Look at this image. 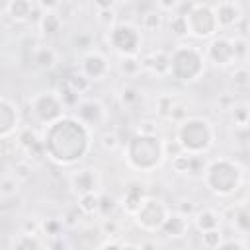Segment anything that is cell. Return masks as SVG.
<instances>
[{
	"label": "cell",
	"instance_id": "45",
	"mask_svg": "<svg viewBox=\"0 0 250 250\" xmlns=\"http://www.w3.org/2000/svg\"><path fill=\"white\" fill-rule=\"evenodd\" d=\"M246 61H248V66H250V49H248V55H246Z\"/></svg>",
	"mask_w": 250,
	"mask_h": 250
},
{
	"label": "cell",
	"instance_id": "31",
	"mask_svg": "<svg viewBox=\"0 0 250 250\" xmlns=\"http://www.w3.org/2000/svg\"><path fill=\"white\" fill-rule=\"evenodd\" d=\"M232 80L236 86H250V68L248 66H238L232 72Z\"/></svg>",
	"mask_w": 250,
	"mask_h": 250
},
{
	"label": "cell",
	"instance_id": "43",
	"mask_svg": "<svg viewBox=\"0 0 250 250\" xmlns=\"http://www.w3.org/2000/svg\"><path fill=\"white\" fill-rule=\"evenodd\" d=\"M141 250H156V244H154V242H150V240H146V242H143V244H141Z\"/></svg>",
	"mask_w": 250,
	"mask_h": 250
},
{
	"label": "cell",
	"instance_id": "44",
	"mask_svg": "<svg viewBox=\"0 0 250 250\" xmlns=\"http://www.w3.org/2000/svg\"><path fill=\"white\" fill-rule=\"evenodd\" d=\"M121 250H141V246H137V244H123Z\"/></svg>",
	"mask_w": 250,
	"mask_h": 250
},
{
	"label": "cell",
	"instance_id": "4",
	"mask_svg": "<svg viewBox=\"0 0 250 250\" xmlns=\"http://www.w3.org/2000/svg\"><path fill=\"white\" fill-rule=\"evenodd\" d=\"M188 27H189V33L195 35V37L213 35L219 27L213 8L205 6V4H195L193 10L188 14Z\"/></svg>",
	"mask_w": 250,
	"mask_h": 250
},
{
	"label": "cell",
	"instance_id": "20",
	"mask_svg": "<svg viewBox=\"0 0 250 250\" xmlns=\"http://www.w3.org/2000/svg\"><path fill=\"white\" fill-rule=\"evenodd\" d=\"M170 31L176 35V37H184L189 33V27H188V18L184 14H174L170 18V23H168Z\"/></svg>",
	"mask_w": 250,
	"mask_h": 250
},
{
	"label": "cell",
	"instance_id": "35",
	"mask_svg": "<svg viewBox=\"0 0 250 250\" xmlns=\"http://www.w3.org/2000/svg\"><path fill=\"white\" fill-rule=\"evenodd\" d=\"M186 150L182 148L180 141H174V143H164V156H170V158H176L180 154H184Z\"/></svg>",
	"mask_w": 250,
	"mask_h": 250
},
{
	"label": "cell",
	"instance_id": "36",
	"mask_svg": "<svg viewBox=\"0 0 250 250\" xmlns=\"http://www.w3.org/2000/svg\"><path fill=\"white\" fill-rule=\"evenodd\" d=\"M102 230H104L105 234L117 236V234H119V223H117L115 219H109V217H105V219H104V223H102Z\"/></svg>",
	"mask_w": 250,
	"mask_h": 250
},
{
	"label": "cell",
	"instance_id": "14",
	"mask_svg": "<svg viewBox=\"0 0 250 250\" xmlns=\"http://www.w3.org/2000/svg\"><path fill=\"white\" fill-rule=\"evenodd\" d=\"M188 227H189L188 217L182 215V213H174V215H168V219H166L164 225H162V230H164V234L170 236V238H180V236L186 234Z\"/></svg>",
	"mask_w": 250,
	"mask_h": 250
},
{
	"label": "cell",
	"instance_id": "42",
	"mask_svg": "<svg viewBox=\"0 0 250 250\" xmlns=\"http://www.w3.org/2000/svg\"><path fill=\"white\" fill-rule=\"evenodd\" d=\"M100 250H121V246L117 244V242H113V240H109V242H105Z\"/></svg>",
	"mask_w": 250,
	"mask_h": 250
},
{
	"label": "cell",
	"instance_id": "8",
	"mask_svg": "<svg viewBox=\"0 0 250 250\" xmlns=\"http://www.w3.org/2000/svg\"><path fill=\"white\" fill-rule=\"evenodd\" d=\"M70 184L78 195H86V193H96V189L100 186V178H98L96 170L84 168V170H78L72 174Z\"/></svg>",
	"mask_w": 250,
	"mask_h": 250
},
{
	"label": "cell",
	"instance_id": "32",
	"mask_svg": "<svg viewBox=\"0 0 250 250\" xmlns=\"http://www.w3.org/2000/svg\"><path fill=\"white\" fill-rule=\"evenodd\" d=\"M121 102H123L125 107H131L133 104L139 102V92H137L133 86H127V88L123 90V94H121Z\"/></svg>",
	"mask_w": 250,
	"mask_h": 250
},
{
	"label": "cell",
	"instance_id": "11",
	"mask_svg": "<svg viewBox=\"0 0 250 250\" xmlns=\"http://www.w3.org/2000/svg\"><path fill=\"white\" fill-rule=\"evenodd\" d=\"M0 107H2L0 109V135H2V139H6L18 127V111L8 98H2Z\"/></svg>",
	"mask_w": 250,
	"mask_h": 250
},
{
	"label": "cell",
	"instance_id": "39",
	"mask_svg": "<svg viewBox=\"0 0 250 250\" xmlns=\"http://www.w3.org/2000/svg\"><path fill=\"white\" fill-rule=\"evenodd\" d=\"M217 250H246V248L240 240H225V242H221V246Z\"/></svg>",
	"mask_w": 250,
	"mask_h": 250
},
{
	"label": "cell",
	"instance_id": "3",
	"mask_svg": "<svg viewBox=\"0 0 250 250\" xmlns=\"http://www.w3.org/2000/svg\"><path fill=\"white\" fill-rule=\"evenodd\" d=\"M109 41L123 57H135L141 47V31L131 23H119L111 27Z\"/></svg>",
	"mask_w": 250,
	"mask_h": 250
},
{
	"label": "cell",
	"instance_id": "7",
	"mask_svg": "<svg viewBox=\"0 0 250 250\" xmlns=\"http://www.w3.org/2000/svg\"><path fill=\"white\" fill-rule=\"evenodd\" d=\"M61 109H62V102L59 96L47 94V96H37L33 100V111L41 121H53L61 117Z\"/></svg>",
	"mask_w": 250,
	"mask_h": 250
},
{
	"label": "cell",
	"instance_id": "26",
	"mask_svg": "<svg viewBox=\"0 0 250 250\" xmlns=\"http://www.w3.org/2000/svg\"><path fill=\"white\" fill-rule=\"evenodd\" d=\"M143 66V61H139L137 57H123L121 62H119V70L127 76H133L139 72V68Z\"/></svg>",
	"mask_w": 250,
	"mask_h": 250
},
{
	"label": "cell",
	"instance_id": "16",
	"mask_svg": "<svg viewBox=\"0 0 250 250\" xmlns=\"http://www.w3.org/2000/svg\"><path fill=\"white\" fill-rule=\"evenodd\" d=\"M61 25H62V16L57 10L45 12L43 18H41V21H39V27H41L43 35H55L61 29Z\"/></svg>",
	"mask_w": 250,
	"mask_h": 250
},
{
	"label": "cell",
	"instance_id": "21",
	"mask_svg": "<svg viewBox=\"0 0 250 250\" xmlns=\"http://www.w3.org/2000/svg\"><path fill=\"white\" fill-rule=\"evenodd\" d=\"M100 201H102V195H98V193H86V195H80L78 205L88 215V213L100 211Z\"/></svg>",
	"mask_w": 250,
	"mask_h": 250
},
{
	"label": "cell",
	"instance_id": "40",
	"mask_svg": "<svg viewBox=\"0 0 250 250\" xmlns=\"http://www.w3.org/2000/svg\"><path fill=\"white\" fill-rule=\"evenodd\" d=\"M100 21H102L104 25L113 23V21H115V10H113V8H111V10H100Z\"/></svg>",
	"mask_w": 250,
	"mask_h": 250
},
{
	"label": "cell",
	"instance_id": "25",
	"mask_svg": "<svg viewBox=\"0 0 250 250\" xmlns=\"http://www.w3.org/2000/svg\"><path fill=\"white\" fill-rule=\"evenodd\" d=\"M221 242H223V238H221V230L219 229L207 230V232L201 234V244H203L205 250H217L221 246Z\"/></svg>",
	"mask_w": 250,
	"mask_h": 250
},
{
	"label": "cell",
	"instance_id": "2",
	"mask_svg": "<svg viewBox=\"0 0 250 250\" xmlns=\"http://www.w3.org/2000/svg\"><path fill=\"white\" fill-rule=\"evenodd\" d=\"M240 180H242V172L238 164L230 160H217L207 170V184L215 193H221V195L232 193L240 186Z\"/></svg>",
	"mask_w": 250,
	"mask_h": 250
},
{
	"label": "cell",
	"instance_id": "15",
	"mask_svg": "<svg viewBox=\"0 0 250 250\" xmlns=\"http://www.w3.org/2000/svg\"><path fill=\"white\" fill-rule=\"evenodd\" d=\"M145 193H143V189L141 188H137V186H131L127 191H125V195H123V207L129 211V213H133V215H137L139 213V209L145 205Z\"/></svg>",
	"mask_w": 250,
	"mask_h": 250
},
{
	"label": "cell",
	"instance_id": "27",
	"mask_svg": "<svg viewBox=\"0 0 250 250\" xmlns=\"http://www.w3.org/2000/svg\"><path fill=\"white\" fill-rule=\"evenodd\" d=\"M84 215H86V213L80 209V205H74V207H68V209H66V213L62 215L61 221L64 223V227H76Z\"/></svg>",
	"mask_w": 250,
	"mask_h": 250
},
{
	"label": "cell",
	"instance_id": "30",
	"mask_svg": "<svg viewBox=\"0 0 250 250\" xmlns=\"http://www.w3.org/2000/svg\"><path fill=\"white\" fill-rule=\"evenodd\" d=\"M189 166H191V154H188V152H184V154L172 158V168H174L176 172H180V174L189 172Z\"/></svg>",
	"mask_w": 250,
	"mask_h": 250
},
{
	"label": "cell",
	"instance_id": "12",
	"mask_svg": "<svg viewBox=\"0 0 250 250\" xmlns=\"http://www.w3.org/2000/svg\"><path fill=\"white\" fill-rule=\"evenodd\" d=\"M143 66L146 70L162 76V74L170 72V68H172V57L166 55L164 51H154V53H150V55H146L143 59Z\"/></svg>",
	"mask_w": 250,
	"mask_h": 250
},
{
	"label": "cell",
	"instance_id": "34",
	"mask_svg": "<svg viewBox=\"0 0 250 250\" xmlns=\"http://www.w3.org/2000/svg\"><path fill=\"white\" fill-rule=\"evenodd\" d=\"M234 123L240 127H248L250 123V109L248 107H236L234 109Z\"/></svg>",
	"mask_w": 250,
	"mask_h": 250
},
{
	"label": "cell",
	"instance_id": "37",
	"mask_svg": "<svg viewBox=\"0 0 250 250\" xmlns=\"http://www.w3.org/2000/svg\"><path fill=\"white\" fill-rule=\"evenodd\" d=\"M102 146H104V148H109V150H113L115 146H119L117 135H115V133H105V135L102 137Z\"/></svg>",
	"mask_w": 250,
	"mask_h": 250
},
{
	"label": "cell",
	"instance_id": "24",
	"mask_svg": "<svg viewBox=\"0 0 250 250\" xmlns=\"http://www.w3.org/2000/svg\"><path fill=\"white\" fill-rule=\"evenodd\" d=\"M14 250H39V242H37L35 234H25V232H21V234L14 240Z\"/></svg>",
	"mask_w": 250,
	"mask_h": 250
},
{
	"label": "cell",
	"instance_id": "13",
	"mask_svg": "<svg viewBox=\"0 0 250 250\" xmlns=\"http://www.w3.org/2000/svg\"><path fill=\"white\" fill-rule=\"evenodd\" d=\"M6 10L10 14L12 20L16 21H23V20H31L35 18V10H39V4H33L29 0H12L6 4Z\"/></svg>",
	"mask_w": 250,
	"mask_h": 250
},
{
	"label": "cell",
	"instance_id": "18",
	"mask_svg": "<svg viewBox=\"0 0 250 250\" xmlns=\"http://www.w3.org/2000/svg\"><path fill=\"white\" fill-rule=\"evenodd\" d=\"M33 61L41 68H53L55 62H57V53L51 47H39V49H35Z\"/></svg>",
	"mask_w": 250,
	"mask_h": 250
},
{
	"label": "cell",
	"instance_id": "17",
	"mask_svg": "<svg viewBox=\"0 0 250 250\" xmlns=\"http://www.w3.org/2000/svg\"><path fill=\"white\" fill-rule=\"evenodd\" d=\"M195 225L201 232H207V230H215L219 229V215L211 209H205V211H199L195 215Z\"/></svg>",
	"mask_w": 250,
	"mask_h": 250
},
{
	"label": "cell",
	"instance_id": "29",
	"mask_svg": "<svg viewBox=\"0 0 250 250\" xmlns=\"http://www.w3.org/2000/svg\"><path fill=\"white\" fill-rule=\"evenodd\" d=\"M0 191H2V197H4V199L16 195V193H18V178H16V176H6V178L2 180Z\"/></svg>",
	"mask_w": 250,
	"mask_h": 250
},
{
	"label": "cell",
	"instance_id": "1",
	"mask_svg": "<svg viewBox=\"0 0 250 250\" xmlns=\"http://www.w3.org/2000/svg\"><path fill=\"white\" fill-rule=\"evenodd\" d=\"M178 141L188 154H199L213 145V129L207 119H186L178 129Z\"/></svg>",
	"mask_w": 250,
	"mask_h": 250
},
{
	"label": "cell",
	"instance_id": "19",
	"mask_svg": "<svg viewBox=\"0 0 250 250\" xmlns=\"http://www.w3.org/2000/svg\"><path fill=\"white\" fill-rule=\"evenodd\" d=\"M62 84L68 86L70 90H74L76 94H84L90 88V78H86L84 74H72V76H66L62 80Z\"/></svg>",
	"mask_w": 250,
	"mask_h": 250
},
{
	"label": "cell",
	"instance_id": "10",
	"mask_svg": "<svg viewBox=\"0 0 250 250\" xmlns=\"http://www.w3.org/2000/svg\"><path fill=\"white\" fill-rule=\"evenodd\" d=\"M107 72V61L100 53H88L82 62V74L90 80H100Z\"/></svg>",
	"mask_w": 250,
	"mask_h": 250
},
{
	"label": "cell",
	"instance_id": "33",
	"mask_svg": "<svg viewBox=\"0 0 250 250\" xmlns=\"http://www.w3.org/2000/svg\"><path fill=\"white\" fill-rule=\"evenodd\" d=\"M14 176H16L18 180H27V178L31 176V166H29L25 160L16 162V166H14Z\"/></svg>",
	"mask_w": 250,
	"mask_h": 250
},
{
	"label": "cell",
	"instance_id": "46",
	"mask_svg": "<svg viewBox=\"0 0 250 250\" xmlns=\"http://www.w3.org/2000/svg\"><path fill=\"white\" fill-rule=\"evenodd\" d=\"M248 209H250V201H248Z\"/></svg>",
	"mask_w": 250,
	"mask_h": 250
},
{
	"label": "cell",
	"instance_id": "28",
	"mask_svg": "<svg viewBox=\"0 0 250 250\" xmlns=\"http://www.w3.org/2000/svg\"><path fill=\"white\" fill-rule=\"evenodd\" d=\"M62 227H64V223L59 221V219H47V221L41 223V229L47 232L49 238H53V236H62V234H61Z\"/></svg>",
	"mask_w": 250,
	"mask_h": 250
},
{
	"label": "cell",
	"instance_id": "41",
	"mask_svg": "<svg viewBox=\"0 0 250 250\" xmlns=\"http://www.w3.org/2000/svg\"><path fill=\"white\" fill-rule=\"evenodd\" d=\"M39 229H41V223L35 221V219H27V221L23 223V232H25V234H35Z\"/></svg>",
	"mask_w": 250,
	"mask_h": 250
},
{
	"label": "cell",
	"instance_id": "6",
	"mask_svg": "<svg viewBox=\"0 0 250 250\" xmlns=\"http://www.w3.org/2000/svg\"><path fill=\"white\" fill-rule=\"evenodd\" d=\"M209 59L219 64V66H227L232 61H236V53H234V41L227 39V37H217L211 41L209 51H207Z\"/></svg>",
	"mask_w": 250,
	"mask_h": 250
},
{
	"label": "cell",
	"instance_id": "38",
	"mask_svg": "<svg viewBox=\"0 0 250 250\" xmlns=\"http://www.w3.org/2000/svg\"><path fill=\"white\" fill-rule=\"evenodd\" d=\"M49 248L51 250H68V244L62 236H53V238H49Z\"/></svg>",
	"mask_w": 250,
	"mask_h": 250
},
{
	"label": "cell",
	"instance_id": "9",
	"mask_svg": "<svg viewBox=\"0 0 250 250\" xmlns=\"http://www.w3.org/2000/svg\"><path fill=\"white\" fill-rule=\"evenodd\" d=\"M213 12H215L219 27H230V25L238 23L242 18V10L236 2H219L213 8Z\"/></svg>",
	"mask_w": 250,
	"mask_h": 250
},
{
	"label": "cell",
	"instance_id": "23",
	"mask_svg": "<svg viewBox=\"0 0 250 250\" xmlns=\"http://www.w3.org/2000/svg\"><path fill=\"white\" fill-rule=\"evenodd\" d=\"M141 25L148 31H156L160 25H162V12L160 10H152V12H146L143 14V21Z\"/></svg>",
	"mask_w": 250,
	"mask_h": 250
},
{
	"label": "cell",
	"instance_id": "22",
	"mask_svg": "<svg viewBox=\"0 0 250 250\" xmlns=\"http://www.w3.org/2000/svg\"><path fill=\"white\" fill-rule=\"evenodd\" d=\"M232 223L240 232H250V209L248 207H238L236 213H234Z\"/></svg>",
	"mask_w": 250,
	"mask_h": 250
},
{
	"label": "cell",
	"instance_id": "5",
	"mask_svg": "<svg viewBox=\"0 0 250 250\" xmlns=\"http://www.w3.org/2000/svg\"><path fill=\"white\" fill-rule=\"evenodd\" d=\"M168 215L170 213H168L166 205L160 199H146L145 205L139 209V213L135 217H137V223L143 229L154 230V229H162V225L168 219Z\"/></svg>",
	"mask_w": 250,
	"mask_h": 250
}]
</instances>
